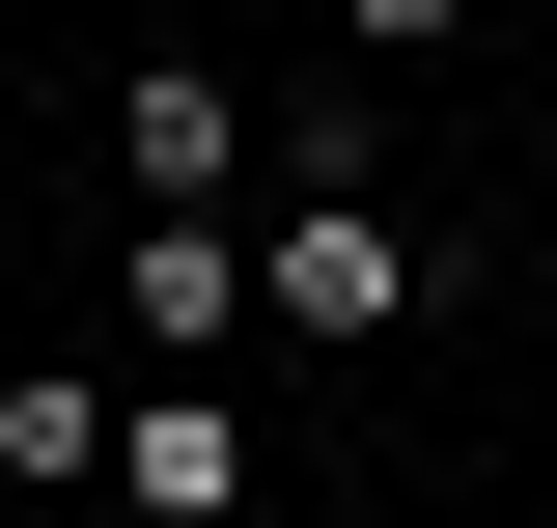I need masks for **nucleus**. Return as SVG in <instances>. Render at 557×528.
Wrapping results in <instances>:
<instances>
[{
    "mask_svg": "<svg viewBox=\"0 0 557 528\" xmlns=\"http://www.w3.org/2000/svg\"><path fill=\"white\" fill-rule=\"evenodd\" d=\"M446 28H474V0H362V56H446Z\"/></svg>",
    "mask_w": 557,
    "mask_h": 528,
    "instance_id": "obj_6",
    "label": "nucleus"
},
{
    "mask_svg": "<svg viewBox=\"0 0 557 528\" xmlns=\"http://www.w3.org/2000/svg\"><path fill=\"white\" fill-rule=\"evenodd\" d=\"M0 528H28V501H0Z\"/></svg>",
    "mask_w": 557,
    "mask_h": 528,
    "instance_id": "obj_7",
    "label": "nucleus"
},
{
    "mask_svg": "<svg viewBox=\"0 0 557 528\" xmlns=\"http://www.w3.org/2000/svg\"><path fill=\"white\" fill-rule=\"evenodd\" d=\"M112 417H139V390H84V362H0V501H112Z\"/></svg>",
    "mask_w": 557,
    "mask_h": 528,
    "instance_id": "obj_5",
    "label": "nucleus"
},
{
    "mask_svg": "<svg viewBox=\"0 0 557 528\" xmlns=\"http://www.w3.org/2000/svg\"><path fill=\"white\" fill-rule=\"evenodd\" d=\"M112 334H139V362H223V334H251V223H139V251H112Z\"/></svg>",
    "mask_w": 557,
    "mask_h": 528,
    "instance_id": "obj_3",
    "label": "nucleus"
},
{
    "mask_svg": "<svg viewBox=\"0 0 557 528\" xmlns=\"http://www.w3.org/2000/svg\"><path fill=\"white\" fill-rule=\"evenodd\" d=\"M112 501L139 528H223V501H251V417H223V390H139L112 417Z\"/></svg>",
    "mask_w": 557,
    "mask_h": 528,
    "instance_id": "obj_4",
    "label": "nucleus"
},
{
    "mask_svg": "<svg viewBox=\"0 0 557 528\" xmlns=\"http://www.w3.org/2000/svg\"><path fill=\"white\" fill-rule=\"evenodd\" d=\"M112 196L139 223H223V196H251V84H223V56H139L112 84Z\"/></svg>",
    "mask_w": 557,
    "mask_h": 528,
    "instance_id": "obj_2",
    "label": "nucleus"
},
{
    "mask_svg": "<svg viewBox=\"0 0 557 528\" xmlns=\"http://www.w3.org/2000/svg\"><path fill=\"white\" fill-rule=\"evenodd\" d=\"M251 334H278V362L418 334V223H391V196H278V223H251Z\"/></svg>",
    "mask_w": 557,
    "mask_h": 528,
    "instance_id": "obj_1",
    "label": "nucleus"
}]
</instances>
